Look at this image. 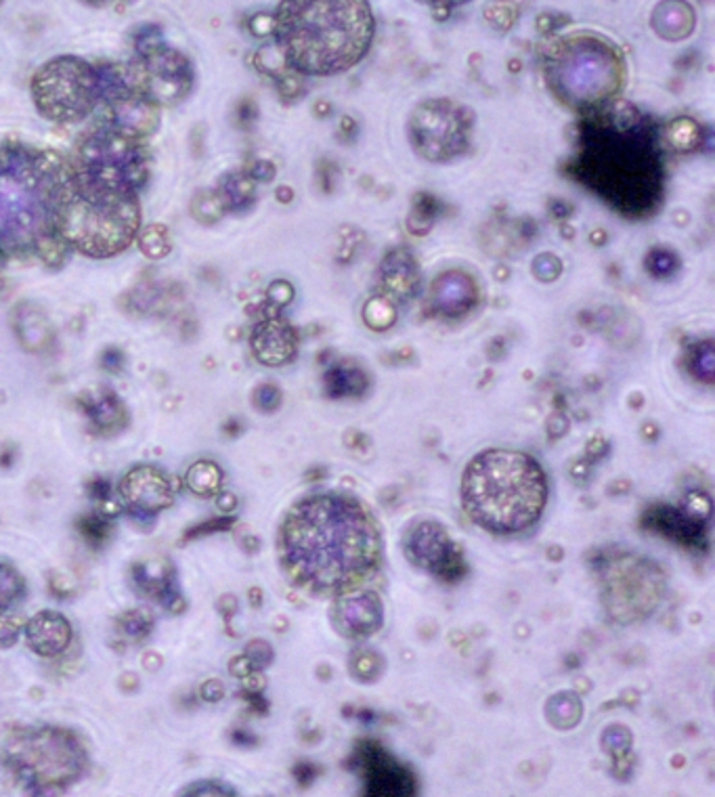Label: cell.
I'll return each instance as SVG.
<instances>
[{
  "instance_id": "obj_34",
  "label": "cell",
  "mask_w": 715,
  "mask_h": 797,
  "mask_svg": "<svg viewBox=\"0 0 715 797\" xmlns=\"http://www.w3.org/2000/svg\"><path fill=\"white\" fill-rule=\"evenodd\" d=\"M680 265V258L667 250V247H653L651 254L646 256V269L653 274V276L665 277L669 274H674Z\"/></svg>"
},
{
  "instance_id": "obj_44",
  "label": "cell",
  "mask_w": 715,
  "mask_h": 797,
  "mask_svg": "<svg viewBox=\"0 0 715 797\" xmlns=\"http://www.w3.org/2000/svg\"><path fill=\"white\" fill-rule=\"evenodd\" d=\"M277 88L286 99H294L303 93V76L296 72H288L281 79H277Z\"/></svg>"
},
{
  "instance_id": "obj_3",
  "label": "cell",
  "mask_w": 715,
  "mask_h": 797,
  "mask_svg": "<svg viewBox=\"0 0 715 797\" xmlns=\"http://www.w3.org/2000/svg\"><path fill=\"white\" fill-rule=\"evenodd\" d=\"M592 126L578 160L581 179L623 213H651L663 190V166L638 110L617 104Z\"/></svg>"
},
{
  "instance_id": "obj_39",
  "label": "cell",
  "mask_w": 715,
  "mask_h": 797,
  "mask_svg": "<svg viewBox=\"0 0 715 797\" xmlns=\"http://www.w3.org/2000/svg\"><path fill=\"white\" fill-rule=\"evenodd\" d=\"M603 745H605L606 751H610L615 756H621V753H626L630 749L632 737H630V733L623 726H613V728L606 730L605 737H603Z\"/></svg>"
},
{
  "instance_id": "obj_11",
  "label": "cell",
  "mask_w": 715,
  "mask_h": 797,
  "mask_svg": "<svg viewBox=\"0 0 715 797\" xmlns=\"http://www.w3.org/2000/svg\"><path fill=\"white\" fill-rule=\"evenodd\" d=\"M17 769L28 781L38 783V787L63 785L83 772V749L65 733H36L20 747Z\"/></svg>"
},
{
  "instance_id": "obj_35",
  "label": "cell",
  "mask_w": 715,
  "mask_h": 797,
  "mask_svg": "<svg viewBox=\"0 0 715 797\" xmlns=\"http://www.w3.org/2000/svg\"><path fill=\"white\" fill-rule=\"evenodd\" d=\"M162 47H165V36H162V29L158 26L143 24L135 32V51H137L138 57L152 56L154 51H158Z\"/></svg>"
},
{
  "instance_id": "obj_51",
  "label": "cell",
  "mask_w": 715,
  "mask_h": 797,
  "mask_svg": "<svg viewBox=\"0 0 715 797\" xmlns=\"http://www.w3.org/2000/svg\"><path fill=\"white\" fill-rule=\"evenodd\" d=\"M554 206H558V210H554V217H569L571 210L565 202H554Z\"/></svg>"
},
{
  "instance_id": "obj_46",
  "label": "cell",
  "mask_w": 715,
  "mask_h": 797,
  "mask_svg": "<svg viewBox=\"0 0 715 797\" xmlns=\"http://www.w3.org/2000/svg\"><path fill=\"white\" fill-rule=\"evenodd\" d=\"M687 510L688 515H692V517H707L710 515V510H712V502H710V497L707 495L703 494H688L687 495Z\"/></svg>"
},
{
  "instance_id": "obj_1",
  "label": "cell",
  "mask_w": 715,
  "mask_h": 797,
  "mask_svg": "<svg viewBox=\"0 0 715 797\" xmlns=\"http://www.w3.org/2000/svg\"><path fill=\"white\" fill-rule=\"evenodd\" d=\"M380 558V538L358 502L317 494L299 502L281 529V560L304 588L342 590Z\"/></svg>"
},
{
  "instance_id": "obj_30",
  "label": "cell",
  "mask_w": 715,
  "mask_h": 797,
  "mask_svg": "<svg viewBox=\"0 0 715 797\" xmlns=\"http://www.w3.org/2000/svg\"><path fill=\"white\" fill-rule=\"evenodd\" d=\"M667 141L680 152H692L703 143V137H701V129L694 120L678 118L667 126Z\"/></svg>"
},
{
  "instance_id": "obj_42",
  "label": "cell",
  "mask_w": 715,
  "mask_h": 797,
  "mask_svg": "<svg viewBox=\"0 0 715 797\" xmlns=\"http://www.w3.org/2000/svg\"><path fill=\"white\" fill-rule=\"evenodd\" d=\"M267 297H269V301H271V303L281 309V306L292 303V299H294V288H292V283H290V281H286V279H276V281L267 288Z\"/></svg>"
},
{
  "instance_id": "obj_27",
  "label": "cell",
  "mask_w": 715,
  "mask_h": 797,
  "mask_svg": "<svg viewBox=\"0 0 715 797\" xmlns=\"http://www.w3.org/2000/svg\"><path fill=\"white\" fill-rule=\"evenodd\" d=\"M137 244L143 256H147L152 261H160L170 254L172 238L165 225H149L138 231Z\"/></svg>"
},
{
  "instance_id": "obj_12",
  "label": "cell",
  "mask_w": 715,
  "mask_h": 797,
  "mask_svg": "<svg viewBox=\"0 0 715 797\" xmlns=\"http://www.w3.org/2000/svg\"><path fill=\"white\" fill-rule=\"evenodd\" d=\"M131 74L137 93L158 108L177 106L190 95L193 86L192 61L166 45L152 56L138 57L131 63Z\"/></svg>"
},
{
  "instance_id": "obj_50",
  "label": "cell",
  "mask_w": 715,
  "mask_h": 797,
  "mask_svg": "<svg viewBox=\"0 0 715 797\" xmlns=\"http://www.w3.org/2000/svg\"><path fill=\"white\" fill-rule=\"evenodd\" d=\"M340 124H342V131H344V133H347V131H349V133H358V124H355V122H353V118H349V116H344V118H342V122H340Z\"/></svg>"
},
{
  "instance_id": "obj_10",
  "label": "cell",
  "mask_w": 715,
  "mask_h": 797,
  "mask_svg": "<svg viewBox=\"0 0 715 797\" xmlns=\"http://www.w3.org/2000/svg\"><path fill=\"white\" fill-rule=\"evenodd\" d=\"M472 116L447 99H428L412 111L410 138L413 149L433 162L462 156L470 143Z\"/></svg>"
},
{
  "instance_id": "obj_22",
  "label": "cell",
  "mask_w": 715,
  "mask_h": 797,
  "mask_svg": "<svg viewBox=\"0 0 715 797\" xmlns=\"http://www.w3.org/2000/svg\"><path fill=\"white\" fill-rule=\"evenodd\" d=\"M653 28L661 38L678 43L694 29V11L684 2H665L653 13Z\"/></svg>"
},
{
  "instance_id": "obj_13",
  "label": "cell",
  "mask_w": 715,
  "mask_h": 797,
  "mask_svg": "<svg viewBox=\"0 0 715 797\" xmlns=\"http://www.w3.org/2000/svg\"><path fill=\"white\" fill-rule=\"evenodd\" d=\"M106 120L108 129L124 135V137L141 138L149 137L158 131L162 113L160 108L143 97L141 93H129L116 101L106 106Z\"/></svg>"
},
{
  "instance_id": "obj_24",
  "label": "cell",
  "mask_w": 715,
  "mask_h": 797,
  "mask_svg": "<svg viewBox=\"0 0 715 797\" xmlns=\"http://www.w3.org/2000/svg\"><path fill=\"white\" fill-rule=\"evenodd\" d=\"M367 386V376L363 370H359L358 365L351 363H340L334 365L330 372L326 374V388L330 393V397H353L361 395Z\"/></svg>"
},
{
  "instance_id": "obj_14",
  "label": "cell",
  "mask_w": 715,
  "mask_h": 797,
  "mask_svg": "<svg viewBox=\"0 0 715 797\" xmlns=\"http://www.w3.org/2000/svg\"><path fill=\"white\" fill-rule=\"evenodd\" d=\"M126 506L141 515H156L172 504V487L165 472L154 467L133 468L120 485Z\"/></svg>"
},
{
  "instance_id": "obj_53",
  "label": "cell",
  "mask_w": 715,
  "mask_h": 797,
  "mask_svg": "<svg viewBox=\"0 0 715 797\" xmlns=\"http://www.w3.org/2000/svg\"><path fill=\"white\" fill-rule=\"evenodd\" d=\"M592 242L596 244V246H603L606 242V233L603 231V229H598V231H592Z\"/></svg>"
},
{
  "instance_id": "obj_8",
  "label": "cell",
  "mask_w": 715,
  "mask_h": 797,
  "mask_svg": "<svg viewBox=\"0 0 715 797\" xmlns=\"http://www.w3.org/2000/svg\"><path fill=\"white\" fill-rule=\"evenodd\" d=\"M138 231V197L97 200L70 190L59 222V236L70 250L90 258H110L131 246Z\"/></svg>"
},
{
  "instance_id": "obj_31",
  "label": "cell",
  "mask_w": 715,
  "mask_h": 797,
  "mask_svg": "<svg viewBox=\"0 0 715 797\" xmlns=\"http://www.w3.org/2000/svg\"><path fill=\"white\" fill-rule=\"evenodd\" d=\"M363 322L372 330H388L397 322V304L374 294L363 306Z\"/></svg>"
},
{
  "instance_id": "obj_36",
  "label": "cell",
  "mask_w": 715,
  "mask_h": 797,
  "mask_svg": "<svg viewBox=\"0 0 715 797\" xmlns=\"http://www.w3.org/2000/svg\"><path fill=\"white\" fill-rule=\"evenodd\" d=\"M22 579L11 569L0 565V608H9L22 596Z\"/></svg>"
},
{
  "instance_id": "obj_38",
  "label": "cell",
  "mask_w": 715,
  "mask_h": 797,
  "mask_svg": "<svg viewBox=\"0 0 715 797\" xmlns=\"http://www.w3.org/2000/svg\"><path fill=\"white\" fill-rule=\"evenodd\" d=\"M181 797H240L231 787L222 785L219 781H202L193 783L192 787Z\"/></svg>"
},
{
  "instance_id": "obj_15",
  "label": "cell",
  "mask_w": 715,
  "mask_h": 797,
  "mask_svg": "<svg viewBox=\"0 0 715 797\" xmlns=\"http://www.w3.org/2000/svg\"><path fill=\"white\" fill-rule=\"evenodd\" d=\"M405 551L417 567L439 576H447L458 565L453 544L437 522H420L410 533Z\"/></svg>"
},
{
  "instance_id": "obj_18",
  "label": "cell",
  "mask_w": 715,
  "mask_h": 797,
  "mask_svg": "<svg viewBox=\"0 0 715 797\" xmlns=\"http://www.w3.org/2000/svg\"><path fill=\"white\" fill-rule=\"evenodd\" d=\"M478 301V288L462 271L440 274L431 286V304L443 317H462Z\"/></svg>"
},
{
  "instance_id": "obj_55",
  "label": "cell",
  "mask_w": 715,
  "mask_h": 797,
  "mask_svg": "<svg viewBox=\"0 0 715 797\" xmlns=\"http://www.w3.org/2000/svg\"><path fill=\"white\" fill-rule=\"evenodd\" d=\"M562 236H567L571 240L573 238V229L571 227H562Z\"/></svg>"
},
{
  "instance_id": "obj_32",
  "label": "cell",
  "mask_w": 715,
  "mask_h": 797,
  "mask_svg": "<svg viewBox=\"0 0 715 797\" xmlns=\"http://www.w3.org/2000/svg\"><path fill=\"white\" fill-rule=\"evenodd\" d=\"M714 367H715V355H714V342L712 340H705V342H699L690 355H688V370L694 378L712 385L714 383Z\"/></svg>"
},
{
  "instance_id": "obj_28",
  "label": "cell",
  "mask_w": 715,
  "mask_h": 797,
  "mask_svg": "<svg viewBox=\"0 0 715 797\" xmlns=\"http://www.w3.org/2000/svg\"><path fill=\"white\" fill-rule=\"evenodd\" d=\"M190 208H192L193 219L202 225H215L227 213L217 190H199V192L193 193Z\"/></svg>"
},
{
  "instance_id": "obj_4",
  "label": "cell",
  "mask_w": 715,
  "mask_h": 797,
  "mask_svg": "<svg viewBox=\"0 0 715 797\" xmlns=\"http://www.w3.org/2000/svg\"><path fill=\"white\" fill-rule=\"evenodd\" d=\"M277 51L301 76H330L359 63L374 38L367 2H283L276 13Z\"/></svg>"
},
{
  "instance_id": "obj_33",
  "label": "cell",
  "mask_w": 715,
  "mask_h": 797,
  "mask_svg": "<svg viewBox=\"0 0 715 797\" xmlns=\"http://www.w3.org/2000/svg\"><path fill=\"white\" fill-rule=\"evenodd\" d=\"M437 215V200L428 193H420L415 197V206H413L412 217H410V231L424 236L433 229V220Z\"/></svg>"
},
{
  "instance_id": "obj_23",
  "label": "cell",
  "mask_w": 715,
  "mask_h": 797,
  "mask_svg": "<svg viewBox=\"0 0 715 797\" xmlns=\"http://www.w3.org/2000/svg\"><path fill=\"white\" fill-rule=\"evenodd\" d=\"M229 213H246L256 202V183L249 177V172H231L219 183L217 190Z\"/></svg>"
},
{
  "instance_id": "obj_43",
  "label": "cell",
  "mask_w": 715,
  "mask_h": 797,
  "mask_svg": "<svg viewBox=\"0 0 715 797\" xmlns=\"http://www.w3.org/2000/svg\"><path fill=\"white\" fill-rule=\"evenodd\" d=\"M249 28L256 38H267L276 32V15L274 13H256L250 20Z\"/></svg>"
},
{
  "instance_id": "obj_21",
  "label": "cell",
  "mask_w": 715,
  "mask_h": 797,
  "mask_svg": "<svg viewBox=\"0 0 715 797\" xmlns=\"http://www.w3.org/2000/svg\"><path fill=\"white\" fill-rule=\"evenodd\" d=\"M13 322L17 340L26 351H43L53 342V328L47 315L36 304H20L15 309Z\"/></svg>"
},
{
  "instance_id": "obj_54",
  "label": "cell",
  "mask_w": 715,
  "mask_h": 797,
  "mask_svg": "<svg viewBox=\"0 0 715 797\" xmlns=\"http://www.w3.org/2000/svg\"><path fill=\"white\" fill-rule=\"evenodd\" d=\"M521 68H523V65H521V61H519V59H512V61L508 63V70H510V72H521Z\"/></svg>"
},
{
  "instance_id": "obj_37",
  "label": "cell",
  "mask_w": 715,
  "mask_h": 797,
  "mask_svg": "<svg viewBox=\"0 0 715 797\" xmlns=\"http://www.w3.org/2000/svg\"><path fill=\"white\" fill-rule=\"evenodd\" d=\"M531 269H533V276L537 277V279H542V281H554V279H558L560 274H562V263H560L558 256L544 252V254L535 256Z\"/></svg>"
},
{
  "instance_id": "obj_2",
  "label": "cell",
  "mask_w": 715,
  "mask_h": 797,
  "mask_svg": "<svg viewBox=\"0 0 715 797\" xmlns=\"http://www.w3.org/2000/svg\"><path fill=\"white\" fill-rule=\"evenodd\" d=\"M70 166L49 149L0 143V258L36 256L59 236Z\"/></svg>"
},
{
  "instance_id": "obj_49",
  "label": "cell",
  "mask_w": 715,
  "mask_h": 797,
  "mask_svg": "<svg viewBox=\"0 0 715 797\" xmlns=\"http://www.w3.org/2000/svg\"><path fill=\"white\" fill-rule=\"evenodd\" d=\"M277 200H279V202H283V204L292 202V200H294V192H292V188H288V185H281V188L277 190Z\"/></svg>"
},
{
  "instance_id": "obj_48",
  "label": "cell",
  "mask_w": 715,
  "mask_h": 797,
  "mask_svg": "<svg viewBox=\"0 0 715 797\" xmlns=\"http://www.w3.org/2000/svg\"><path fill=\"white\" fill-rule=\"evenodd\" d=\"M238 113H240V122H242V124H250V122H252V118H256V106H252L250 101H246V104L238 110Z\"/></svg>"
},
{
  "instance_id": "obj_9",
  "label": "cell",
  "mask_w": 715,
  "mask_h": 797,
  "mask_svg": "<svg viewBox=\"0 0 715 797\" xmlns=\"http://www.w3.org/2000/svg\"><path fill=\"white\" fill-rule=\"evenodd\" d=\"M29 90L36 110L51 122H81L99 104L95 65L81 57L49 59L34 72Z\"/></svg>"
},
{
  "instance_id": "obj_40",
  "label": "cell",
  "mask_w": 715,
  "mask_h": 797,
  "mask_svg": "<svg viewBox=\"0 0 715 797\" xmlns=\"http://www.w3.org/2000/svg\"><path fill=\"white\" fill-rule=\"evenodd\" d=\"M485 20L489 22V26L506 32V29L512 28V24L517 22V11L512 7H506V4L489 7L485 11Z\"/></svg>"
},
{
  "instance_id": "obj_6",
  "label": "cell",
  "mask_w": 715,
  "mask_h": 797,
  "mask_svg": "<svg viewBox=\"0 0 715 797\" xmlns=\"http://www.w3.org/2000/svg\"><path fill=\"white\" fill-rule=\"evenodd\" d=\"M68 166L70 190L97 200L138 197L149 179V158L141 141L108 126L86 133Z\"/></svg>"
},
{
  "instance_id": "obj_7",
  "label": "cell",
  "mask_w": 715,
  "mask_h": 797,
  "mask_svg": "<svg viewBox=\"0 0 715 797\" xmlns=\"http://www.w3.org/2000/svg\"><path fill=\"white\" fill-rule=\"evenodd\" d=\"M546 53L552 90L573 108H594L621 84V57L601 38L556 40Z\"/></svg>"
},
{
  "instance_id": "obj_47",
  "label": "cell",
  "mask_w": 715,
  "mask_h": 797,
  "mask_svg": "<svg viewBox=\"0 0 715 797\" xmlns=\"http://www.w3.org/2000/svg\"><path fill=\"white\" fill-rule=\"evenodd\" d=\"M101 363H104V367H106V370H110V372H118V370L124 365V355H122V351H120V349H113V347H110V349H106V351H104V355H101Z\"/></svg>"
},
{
  "instance_id": "obj_29",
  "label": "cell",
  "mask_w": 715,
  "mask_h": 797,
  "mask_svg": "<svg viewBox=\"0 0 715 797\" xmlns=\"http://www.w3.org/2000/svg\"><path fill=\"white\" fill-rule=\"evenodd\" d=\"M581 712H583L581 701L571 692L556 695V697H552L550 703H548V717H550L552 724L558 726V728L575 726L579 717H581Z\"/></svg>"
},
{
  "instance_id": "obj_52",
  "label": "cell",
  "mask_w": 715,
  "mask_h": 797,
  "mask_svg": "<svg viewBox=\"0 0 715 797\" xmlns=\"http://www.w3.org/2000/svg\"><path fill=\"white\" fill-rule=\"evenodd\" d=\"M315 113H317V116H322V118H326L328 113H331L330 104H326V101H319V104L315 106Z\"/></svg>"
},
{
  "instance_id": "obj_26",
  "label": "cell",
  "mask_w": 715,
  "mask_h": 797,
  "mask_svg": "<svg viewBox=\"0 0 715 797\" xmlns=\"http://www.w3.org/2000/svg\"><path fill=\"white\" fill-rule=\"evenodd\" d=\"M185 483H187V487L192 490L193 494L210 497L220 490L222 470L215 462H208V460L195 462L185 474Z\"/></svg>"
},
{
  "instance_id": "obj_19",
  "label": "cell",
  "mask_w": 715,
  "mask_h": 797,
  "mask_svg": "<svg viewBox=\"0 0 715 797\" xmlns=\"http://www.w3.org/2000/svg\"><path fill=\"white\" fill-rule=\"evenodd\" d=\"M29 649L43 657H53L68 649L72 640V628L68 619L53 611H43L26 628Z\"/></svg>"
},
{
  "instance_id": "obj_45",
  "label": "cell",
  "mask_w": 715,
  "mask_h": 797,
  "mask_svg": "<svg viewBox=\"0 0 715 797\" xmlns=\"http://www.w3.org/2000/svg\"><path fill=\"white\" fill-rule=\"evenodd\" d=\"M250 179L256 183V181H263V183H269V181H274V177H276V165L274 162H269V160H256V162H252V166H250L249 170Z\"/></svg>"
},
{
  "instance_id": "obj_25",
  "label": "cell",
  "mask_w": 715,
  "mask_h": 797,
  "mask_svg": "<svg viewBox=\"0 0 715 797\" xmlns=\"http://www.w3.org/2000/svg\"><path fill=\"white\" fill-rule=\"evenodd\" d=\"M93 424L101 431H116L124 426L126 412L122 401L113 393H99V397L90 399V406L86 408Z\"/></svg>"
},
{
  "instance_id": "obj_5",
  "label": "cell",
  "mask_w": 715,
  "mask_h": 797,
  "mask_svg": "<svg viewBox=\"0 0 715 797\" xmlns=\"http://www.w3.org/2000/svg\"><path fill=\"white\" fill-rule=\"evenodd\" d=\"M548 499L544 470L523 451L487 449L464 472L462 504L470 519L494 533H519L540 521Z\"/></svg>"
},
{
  "instance_id": "obj_16",
  "label": "cell",
  "mask_w": 715,
  "mask_h": 797,
  "mask_svg": "<svg viewBox=\"0 0 715 797\" xmlns=\"http://www.w3.org/2000/svg\"><path fill=\"white\" fill-rule=\"evenodd\" d=\"M250 347L254 358L263 365L277 367L296 358L299 334L281 317L269 315L256 324L250 336Z\"/></svg>"
},
{
  "instance_id": "obj_41",
  "label": "cell",
  "mask_w": 715,
  "mask_h": 797,
  "mask_svg": "<svg viewBox=\"0 0 715 797\" xmlns=\"http://www.w3.org/2000/svg\"><path fill=\"white\" fill-rule=\"evenodd\" d=\"M254 403L263 412H274L281 403V393L274 385H260L254 390Z\"/></svg>"
},
{
  "instance_id": "obj_20",
  "label": "cell",
  "mask_w": 715,
  "mask_h": 797,
  "mask_svg": "<svg viewBox=\"0 0 715 797\" xmlns=\"http://www.w3.org/2000/svg\"><path fill=\"white\" fill-rule=\"evenodd\" d=\"M338 615L347 632L367 636L383 626V603L374 594H361L342 601Z\"/></svg>"
},
{
  "instance_id": "obj_17",
  "label": "cell",
  "mask_w": 715,
  "mask_h": 797,
  "mask_svg": "<svg viewBox=\"0 0 715 797\" xmlns=\"http://www.w3.org/2000/svg\"><path fill=\"white\" fill-rule=\"evenodd\" d=\"M417 288L420 269L412 252L405 247L388 252L376 271V297H383L392 304L405 303L415 297Z\"/></svg>"
}]
</instances>
